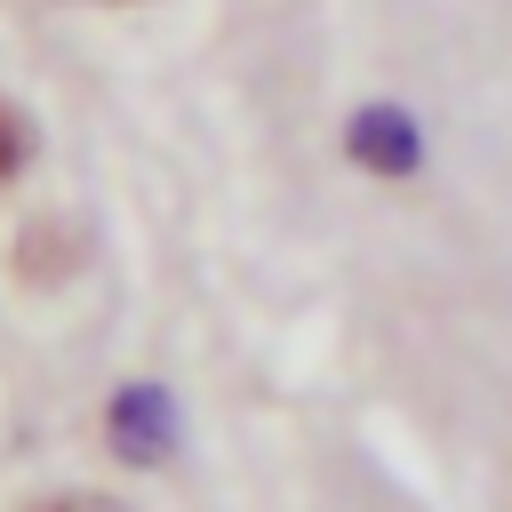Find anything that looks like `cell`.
<instances>
[{
    "label": "cell",
    "instance_id": "obj_1",
    "mask_svg": "<svg viewBox=\"0 0 512 512\" xmlns=\"http://www.w3.org/2000/svg\"><path fill=\"white\" fill-rule=\"evenodd\" d=\"M112 440H120V456L152 464V456L168 448V400H160L152 384H128V392L112 400Z\"/></svg>",
    "mask_w": 512,
    "mask_h": 512
},
{
    "label": "cell",
    "instance_id": "obj_2",
    "mask_svg": "<svg viewBox=\"0 0 512 512\" xmlns=\"http://www.w3.org/2000/svg\"><path fill=\"white\" fill-rule=\"evenodd\" d=\"M352 144H360L368 168H392V176L416 160V128H408L400 112H360V120H352Z\"/></svg>",
    "mask_w": 512,
    "mask_h": 512
},
{
    "label": "cell",
    "instance_id": "obj_3",
    "mask_svg": "<svg viewBox=\"0 0 512 512\" xmlns=\"http://www.w3.org/2000/svg\"><path fill=\"white\" fill-rule=\"evenodd\" d=\"M56 240H64L56 224H32V232H24V280H56V272H64V264H56Z\"/></svg>",
    "mask_w": 512,
    "mask_h": 512
},
{
    "label": "cell",
    "instance_id": "obj_4",
    "mask_svg": "<svg viewBox=\"0 0 512 512\" xmlns=\"http://www.w3.org/2000/svg\"><path fill=\"white\" fill-rule=\"evenodd\" d=\"M24 152H32V128H24V112H16V104H0V184L24 168Z\"/></svg>",
    "mask_w": 512,
    "mask_h": 512
},
{
    "label": "cell",
    "instance_id": "obj_5",
    "mask_svg": "<svg viewBox=\"0 0 512 512\" xmlns=\"http://www.w3.org/2000/svg\"><path fill=\"white\" fill-rule=\"evenodd\" d=\"M32 512H112V504H104V496H40Z\"/></svg>",
    "mask_w": 512,
    "mask_h": 512
},
{
    "label": "cell",
    "instance_id": "obj_6",
    "mask_svg": "<svg viewBox=\"0 0 512 512\" xmlns=\"http://www.w3.org/2000/svg\"><path fill=\"white\" fill-rule=\"evenodd\" d=\"M88 8H120V0H88Z\"/></svg>",
    "mask_w": 512,
    "mask_h": 512
}]
</instances>
